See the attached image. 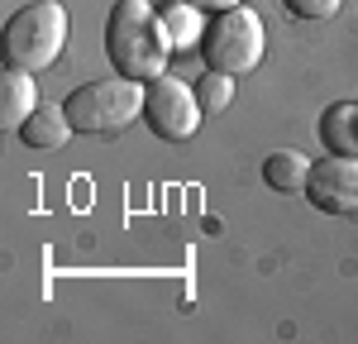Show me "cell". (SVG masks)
<instances>
[{
  "mask_svg": "<svg viewBox=\"0 0 358 344\" xmlns=\"http://www.w3.org/2000/svg\"><path fill=\"white\" fill-rule=\"evenodd\" d=\"M143 120H148V129L167 143H182L192 139L196 129H201V96H196V86H187L182 77H153V82H143Z\"/></svg>",
  "mask_w": 358,
  "mask_h": 344,
  "instance_id": "5",
  "label": "cell"
},
{
  "mask_svg": "<svg viewBox=\"0 0 358 344\" xmlns=\"http://www.w3.org/2000/svg\"><path fill=\"white\" fill-rule=\"evenodd\" d=\"M5 62L20 72H48L67 48V5L62 0H29L5 20Z\"/></svg>",
  "mask_w": 358,
  "mask_h": 344,
  "instance_id": "2",
  "label": "cell"
},
{
  "mask_svg": "<svg viewBox=\"0 0 358 344\" xmlns=\"http://www.w3.org/2000/svg\"><path fill=\"white\" fill-rule=\"evenodd\" d=\"M38 86H34V72H20V67H5V82H0V124L20 134L29 115L38 110Z\"/></svg>",
  "mask_w": 358,
  "mask_h": 344,
  "instance_id": "7",
  "label": "cell"
},
{
  "mask_svg": "<svg viewBox=\"0 0 358 344\" xmlns=\"http://www.w3.org/2000/svg\"><path fill=\"white\" fill-rule=\"evenodd\" d=\"M62 106H67V115H72L77 134L106 139V134L129 129L138 115H143V82L124 77V72H115V77H96V82L77 86Z\"/></svg>",
  "mask_w": 358,
  "mask_h": 344,
  "instance_id": "3",
  "label": "cell"
},
{
  "mask_svg": "<svg viewBox=\"0 0 358 344\" xmlns=\"http://www.w3.org/2000/svg\"><path fill=\"white\" fill-rule=\"evenodd\" d=\"M196 96H201V110H206V115L229 110V101H234V77H229V72H215V67H206V77L196 82Z\"/></svg>",
  "mask_w": 358,
  "mask_h": 344,
  "instance_id": "12",
  "label": "cell"
},
{
  "mask_svg": "<svg viewBox=\"0 0 358 344\" xmlns=\"http://www.w3.org/2000/svg\"><path fill=\"white\" fill-rule=\"evenodd\" d=\"M296 20H310V24H320V20H334L339 15V5L344 0H282Z\"/></svg>",
  "mask_w": 358,
  "mask_h": 344,
  "instance_id": "13",
  "label": "cell"
},
{
  "mask_svg": "<svg viewBox=\"0 0 358 344\" xmlns=\"http://www.w3.org/2000/svg\"><path fill=\"white\" fill-rule=\"evenodd\" d=\"M163 24H167V38H172V48H196L201 38H206V10L196 5V0H167L163 5Z\"/></svg>",
  "mask_w": 358,
  "mask_h": 344,
  "instance_id": "11",
  "label": "cell"
},
{
  "mask_svg": "<svg viewBox=\"0 0 358 344\" xmlns=\"http://www.w3.org/2000/svg\"><path fill=\"white\" fill-rule=\"evenodd\" d=\"M263 182L273 192H287V196H306V182H310V158L301 148H273L263 158Z\"/></svg>",
  "mask_w": 358,
  "mask_h": 344,
  "instance_id": "9",
  "label": "cell"
},
{
  "mask_svg": "<svg viewBox=\"0 0 358 344\" xmlns=\"http://www.w3.org/2000/svg\"><path fill=\"white\" fill-rule=\"evenodd\" d=\"M306 201L320 215H358V153H330L310 163Z\"/></svg>",
  "mask_w": 358,
  "mask_h": 344,
  "instance_id": "6",
  "label": "cell"
},
{
  "mask_svg": "<svg viewBox=\"0 0 358 344\" xmlns=\"http://www.w3.org/2000/svg\"><path fill=\"white\" fill-rule=\"evenodd\" d=\"M206 15H220V10H234V5H244V0H196Z\"/></svg>",
  "mask_w": 358,
  "mask_h": 344,
  "instance_id": "14",
  "label": "cell"
},
{
  "mask_svg": "<svg viewBox=\"0 0 358 344\" xmlns=\"http://www.w3.org/2000/svg\"><path fill=\"white\" fill-rule=\"evenodd\" d=\"M72 134H77V124H72L67 106H38V110H34L24 124H20V139H24L29 148H43V153L62 148Z\"/></svg>",
  "mask_w": 358,
  "mask_h": 344,
  "instance_id": "8",
  "label": "cell"
},
{
  "mask_svg": "<svg viewBox=\"0 0 358 344\" xmlns=\"http://www.w3.org/2000/svg\"><path fill=\"white\" fill-rule=\"evenodd\" d=\"M320 143L330 153H358V101H334L320 115Z\"/></svg>",
  "mask_w": 358,
  "mask_h": 344,
  "instance_id": "10",
  "label": "cell"
},
{
  "mask_svg": "<svg viewBox=\"0 0 358 344\" xmlns=\"http://www.w3.org/2000/svg\"><path fill=\"white\" fill-rule=\"evenodd\" d=\"M263 53H268V29H263V15H258V10L234 5V10L210 15L206 38H201L206 67L229 72V77H244V72H253V67L263 62Z\"/></svg>",
  "mask_w": 358,
  "mask_h": 344,
  "instance_id": "4",
  "label": "cell"
},
{
  "mask_svg": "<svg viewBox=\"0 0 358 344\" xmlns=\"http://www.w3.org/2000/svg\"><path fill=\"white\" fill-rule=\"evenodd\" d=\"M106 57L115 72H124L134 82L163 77L167 57H172L163 10L153 0H115L110 20H106Z\"/></svg>",
  "mask_w": 358,
  "mask_h": 344,
  "instance_id": "1",
  "label": "cell"
}]
</instances>
